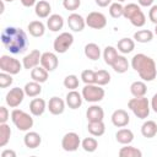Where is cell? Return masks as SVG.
<instances>
[{"label":"cell","instance_id":"1","mask_svg":"<svg viewBox=\"0 0 157 157\" xmlns=\"http://www.w3.org/2000/svg\"><path fill=\"white\" fill-rule=\"evenodd\" d=\"M1 43L11 54H22L27 49L28 39L23 29L9 26L1 32Z\"/></svg>","mask_w":157,"mask_h":157},{"label":"cell","instance_id":"2","mask_svg":"<svg viewBox=\"0 0 157 157\" xmlns=\"http://www.w3.org/2000/svg\"><path fill=\"white\" fill-rule=\"evenodd\" d=\"M131 67L139 74L140 78L145 82H151L157 76V66L155 60L142 53L135 54L131 59Z\"/></svg>","mask_w":157,"mask_h":157},{"label":"cell","instance_id":"3","mask_svg":"<svg viewBox=\"0 0 157 157\" xmlns=\"http://www.w3.org/2000/svg\"><path fill=\"white\" fill-rule=\"evenodd\" d=\"M123 16L130 21V23L135 27H142L145 26L146 23V16L145 13L142 12L140 5L137 4H128L124 6V12H123Z\"/></svg>","mask_w":157,"mask_h":157},{"label":"cell","instance_id":"4","mask_svg":"<svg viewBox=\"0 0 157 157\" xmlns=\"http://www.w3.org/2000/svg\"><path fill=\"white\" fill-rule=\"evenodd\" d=\"M128 108L139 119H146L150 115V110H151L150 102L145 96L144 97H134V98L129 99Z\"/></svg>","mask_w":157,"mask_h":157},{"label":"cell","instance_id":"5","mask_svg":"<svg viewBox=\"0 0 157 157\" xmlns=\"http://www.w3.org/2000/svg\"><path fill=\"white\" fill-rule=\"evenodd\" d=\"M11 120L20 131H28L33 126V118L31 114L21 109H13L11 112Z\"/></svg>","mask_w":157,"mask_h":157},{"label":"cell","instance_id":"6","mask_svg":"<svg viewBox=\"0 0 157 157\" xmlns=\"http://www.w3.org/2000/svg\"><path fill=\"white\" fill-rule=\"evenodd\" d=\"M81 94H82V97L86 102L98 103L104 98L105 92L102 88V86L96 85V83H91V85H85V87L82 88Z\"/></svg>","mask_w":157,"mask_h":157},{"label":"cell","instance_id":"7","mask_svg":"<svg viewBox=\"0 0 157 157\" xmlns=\"http://www.w3.org/2000/svg\"><path fill=\"white\" fill-rule=\"evenodd\" d=\"M23 65L20 63V60L10 56V55H1L0 56V69L4 72L11 74V75H17L22 70Z\"/></svg>","mask_w":157,"mask_h":157},{"label":"cell","instance_id":"8","mask_svg":"<svg viewBox=\"0 0 157 157\" xmlns=\"http://www.w3.org/2000/svg\"><path fill=\"white\" fill-rule=\"evenodd\" d=\"M72 43H74V36L70 32H63L54 39L53 48H54L55 53L64 54L69 50V48L72 45Z\"/></svg>","mask_w":157,"mask_h":157},{"label":"cell","instance_id":"9","mask_svg":"<svg viewBox=\"0 0 157 157\" xmlns=\"http://www.w3.org/2000/svg\"><path fill=\"white\" fill-rule=\"evenodd\" d=\"M81 146V139L78 134L70 131L66 132L61 139V147L66 152H75Z\"/></svg>","mask_w":157,"mask_h":157},{"label":"cell","instance_id":"10","mask_svg":"<svg viewBox=\"0 0 157 157\" xmlns=\"http://www.w3.org/2000/svg\"><path fill=\"white\" fill-rule=\"evenodd\" d=\"M86 26L93 29H102L107 26V17L98 11H92L86 16Z\"/></svg>","mask_w":157,"mask_h":157},{"label":"cell","instance_id":"11","mask_svg":"<svg viewBox=\"0 0 157 157\" xmlns=\"http://www.w3.org/2000/svg\"><path fill=\"white\" fill-rule=\"evenodd\" d=\"M25 96H26V93H25L23 88L13 87V88H11V90L6 93L5 102H6V104H7L10 108H17V107L23 102Z\"/></svg>","mask_w":157,"mask_h":157},{"label":"cell","instance_id":"12","mask_svg":"<svg viewBox=\"0 0 157 157\" xmlns=\"http://www.w3.org/2000/svg\"><path fill=\"white\" fill-rule=\"evenodd\" d=\"M40 65L48 70L49 72L50 71H54L58 65H59V59L56 56L55 53L53 52H45V53H42V58H40Z\"/></svg>","mask_w":157,"mask_h":157},{"label":"cell","instance_id":"13","mask_svg":"<svg viewBox=\"0 0 157 157\" xmlns=\"http://www.w3.org/2000/svg\"><path fill=\"white\" fill-rule=\"evenodd\" d=\"M40 58H42V53L38 49H33L27 55H25V58L22 59V65L25 69L32 70L33 67H36L40 64Z\"/></svg>","mask_w":157,"mask_h":157},{"label":"cell","instance_id":"14","mask_svg":"<svg viewBox=\"0 0 157 157\" xmlns=\"http://www.w3.org/2000/svg\"><path fill=\"white\" fill-rule=\"evenodd\" d=\"M112 124L117 128H125L129 123H130V117L128 114L126 110L124 109H117L113 112L112 117H110Z\"/></svg>","mask_w":157,"mask_h":157},{"label":"cell","instance_id":"15","mask_svg":"<svg viewBox=\"0 0 157 157\" xmlns=\"http://www.w3.org/2000/svg\"><path fill=\"white\" fill-rule=\"evenodd\" d=\"M67 26L72 32H81L86 27V20L81 15L72 12L67 17Z\"/></svg>","mask_w":157,"mask_h":157},{"label":"cell","instance_id":"16","mask_svg":"<svg viewBox=\"0 0 157 157\" xmlns=\"http://www.w3.org/2000/svg\"><path fill=\"white\" fill-rule=\"evenodd\" d=\"M65 104L66 102L64 99H61L60 97H52L48 102V110L53 114V115H60L64 113L65 110Z\"/></svg>","mask_w":157,"mask_h":157},{"label":"cell","instance_id":"17","mask_svg":"<svg viewBox=\"0 0 157 157\" xmlns=\"http://www.w3.org/2000/svg\"><path fill=\"white\" fill-rule=\"evenodd\" d=\"M82 101H83V97L81 93H78L76 90H71L67 92L66 94V104L70 109H77L82 105Z\"/></svg>","mask_w":157,"mask_h":157},{"label":"cell","instance_id":"18","mask_svg":"<svg viewBox=\"0 0 157 157\" xmlns=\"http://www.w3.org/2000/svg\"><path fill=\"white\" fill-rule=\"evenodd\" d=\"M23 144L27 148H31V150L37 148L42 144V136L36 131H29L28 130L26 132V135L23 136Z\"/></svg>","mask_w":157,"mask_h":157},{"label":"cell","instance_id":"19","mask_svg":"<svg viewBox=\"0 0 157 157\" xmlns=\"http://www.w3.org/2000/svg\"><path fill=\"white\" fill-rule=\"evenodd\" d=\"M48 109V104L43 98H33L29 103V112L34 117H40Z\"/></svg>","mask_w":157,"mask_h":157},{"label":"cell","instance_id":"20","mask_svg":"<svg viewBox=\"0 0 157 157\" xmlns=\"http://www.w3.org/2000/svg\"><path fill=\"white\" fill-rule=\"evenodd\" d=\"M86 118L88 121H99L104 118V110L101 105L92 104L86 110Z\"/></svg>","mask_w":157,"mask_h":157},{"label":"cell","instance_id":"21","mask_svg":"<svg viewBox=\"0 0 157 157\" xmlns=\"http://www.w3.org/2000/svg\"><path fill=\"white\" fill-rule=\"evenodd\" d=\"M47 27L52 32H59L64 27V18L59 13H53L47 20Z\"/></svg>","mask_w":157,"mask_h":157},{"label":"cell","instance_id":"22","mask_svg":"<svg viewBox=\"0 0 157 157\" xmlns=\"http://www.w3.org/2000/svg\"><path fill=\"white\" fill-rule=\"evenodd\" d=\"M34 12L39 18H48L52 12V6L45 0H39L34 5Z\"/></svg>","mask_w":157,"mask_h":157},{"label":"cell","instance_id":"23","mask_svg":"<svg viewBox=\"0 0 157 157\" xmlns=\"http://www.w3.org/2000/svg\"><path fill=\"white\" fill-rule=\"evenodd\" d=\"M115 140L121 145H129L134 141V132L130 129L121 128L115 132Z\"/></svg>","mask_w":157,"mask_h":157},{"label":"cell","instance_id":"24","mask_svg":"<svg viewBox=\"0 0 157 157\" xmlns=\"http://www.w3.org/2000/svg\"><path fill=\"white\" fill-rule=\"evenodd\" d=\"M27 29H28L29 34L36 38H39V37L44 36V33H45V26L42 21H31L27 26Z\"/></svg>","mask_w":157,"mask_h":157},{"label":"cell","instance_id":"25","mask_svg":"<svg viewBox=\"0 0 157 157\" xmlns=\"http://www.w3.org/2000/svg\"><path fill=\"white\" fill-rule=\"evenodd\" d=\"M141 135L147 139H152L157 135V123L153 120H146L141 125Z\"/></svg>","mask_w":157,"mask_h":157},{"label":"cell","instance_id":"26","mask_svg":"<svg viewBox=\"0 0 157 157\" xmlns=\"http://www.w3.org/2000/svg\"><path fill=\"white\" fill-rule=\"evenodd\" d=\"M48 76H49V71L45 70L42 65L40 66L38 65L31 70V78L39 83H44L48 80Z\"/></svg>","mask_w":157,"mask_h":157},{"label":"cell","instance_id":"27","mask_svg":"<svg viewBox=\"0 0 157 157\" xmlns=\"http://www.w3.org/2000/svg\"><path fill=\"white\" fill-rule=\"evenodd\" d=\"M87 130H88V132L92 136L99 137V136H102L105 132V125H104L103 120H99V121H88Z\"/></svg>","mask_w":157,"mask_h":157},{"label":"cell","instance_id":"28","mask_svg":"<svg viewBox=\"0 0 157 157\" xmlns=\"http://www.w3.org/2000/svg\"><path fill=\"white\" fill-rule=\"evenodd\" d=\"M117 49L121 54H129L135 49V40L131 38H121L117 44Z\"/></svg>","mask_w":157,"mask_h":157},{"label":"cell","instance_id":"29","mask_svg":"<svg viewBox=\"0 0 157 157\" xmlns=\"http://www.w3.org/2000/svg\"><path fill=\"white\" fill-rule=\"evenodd\" d=\"M129 66H130V64H129L128 59H126L124 55H118V58H117V59L114 60V63L112 64L113 70H114L115 72H118V74H124V72H126L128 69H129Z\"/></svg>","mask_w":157,"mask_h":157},{"label":"cell","instance_id":"30","mask_svg":"<svg viewBox=\"0 0 157 157\" xmlns=\"http://www.w3.org/2000/svg\"><path fill=\"white\" fill-rule=\"evenodd\" d=\"M23 91H25L26 96L34 98V97H37V96H39V94H40V92H42V86H40V83H39V82H37V81H33V80H32L31 82H27V83L25 85Z\"/></svg>","mask_w":157,"mask_h":157},{"label":"cell","instance_id":"31","mask_svg":"<svg viewBox=\"0 0 157 157\" xmlns=\"http://www.w3.org/2000/svg\"><path fill=\"white\" fill-rule=\"evenodd\" d=\"M85 55L90 59V60H98L101 56V48L98 44L96 43H88L85 45Z\"/></svg>","mask_w":157,"mask_h":157},{"label":"cell","instance_id":"32","mask_svg":"<svg viewBox=\"0 0 157 157\" xmlns=\"http://www.w3.org/2000/svg\"><path fill=\"white\" fill-rule=\"evenodd\" d=\"M130 92L134 97H144L147 93V86L145 81H134L130 85Z\"/></svg>","mask_w":157,"mask_h":157},{"label":"cell","instance_id":"33","mask_svg":"<svg viewBox=\"0 0 157 157\" xmlns=\"http://www.w3.org/2000/svg\"><path fill=\"white\" fill-rule=\"evenodd\" d=\"M135 42L137 43H148L153 39V32L150 31V29H140V31H136L134 33V38H132Z\"/></svg>","mask_w":157,"mask_h":157},{"label":"cell","instance_id":"34","mask_svg":"<svg viewBox=\"0 0 157 157\" xmlns=\"http://www.w3.org/2000/svg\"><path fill=\"white\" fill-rule=\"evenodd\" d=\"M118 49L114 48L113 45H107L103 50V59H104V63L109 66H112V64L114 63V60L118 58Z\"/></svg>","mask_w":157,"mask_h":157},{"label":"cell","instance_id":"35","mask_svg":"<svg viewBox=\"0 0 157 157\" xmlns=\"http://www.w3.org/2000/svg\"><path fill=\"white\" fill-rule=\"evenodd\" d=\"M119 156L120 157H142V152L129 144V145H124V147L119 150Z\"/></svg>","mask_w":157,"mask_h":157},{"label":"cell","instance_id":"36","mask_svg":"<svg viewBox=\"0 0 157 157\" xmlns=\"http://www.w3.org/2000/svg\"><path fill=\"white\" fill-rule=\"evenodd\" d=\"M11 137V129L10 125L6 123H0V147H5Z\"/></svg>","mask_w":157,"mask_h":157},{"label":"cell","instance_id":"37","mask_svg":"<svg viewBox=\"0 0 157 157\" xmlns=\"http://www.w3.org/2000/svg\"><path fill=\"white\" fill-rule=\"evenodd\" d=\"M81 147L83 148V151L86 152H94L98 147V141L94 137H86L81 141Z\"/></svg>","mask_w":157,"mask_h":157},{"label":"cell","instance_id":"38","mask_svg":"<svg viewBox=\"0 0 157 157\" xmlns=\"http://www.w3.org/2000/svg\"><path fill=\"white\" fill-rule=\"evenodd\" d=\"M110 82V74L107 70H98L96 71V85L105 86Z\"/></svg>","mask_w":157,"mask_h":157},{"label":"cell","instance_id":"39","mask_svg":"<svg viewBox=\"0 0 157 157\" xmlns=\"http://www.w3.org/2000/svg\"><path fill=\"white\" fill-rule=\"evenodd\" d=\"M123 12H124V6L121 5V2H112L109 5V15L113 17V18H119L123 16Z\"/></svg>","mask_w":157,"mask_h":157},{"label":"cell","instance_id":"40","mask_svg":"<svg viewBox=\"0 0 157 157\" xmlns=\"http://www.w3.org/2000/svg\"><path fill=\"white\" fill-rule=\"evenodd\" d=\"M81 80L85 85H91V83H96V71L91 70V69H86L81 72Z\"/></svg>","mask_w":157,"mask_h":157},{"label":"cell","instance_id":"41","mask_svg":"<svg viewBox=\"0 0 157 157\" xmlns=\"http://www.w3.org/2000/svg\"><path fill=\"white\" fill-rule=\"evenodd\" d=\"M63 83H64L65 88H67L69 91H71V90H76L78 87L80 81H78V77L76 75H67L64 78V82Z\"/></svg>","mask_w":157,"mask_h":157},{"label":"cell","instance_id":"42","mask_svg":"<svg viewBox=\"0 0 157 157\" xmlns=\"http://www.w3.org/2000/svg\"><path fill=\"white\" fill-rule=\"evenodd\" d=\"M12 82H13L12 75L1 71V74H0V87H1V88H6V87L11 86Z\"/></svg>","mask_w":157,"mask_h":157},{"label":"cell","instance_id":"43","mask_svg":"<svg viewBox=\"0 0 157 157\" xmlns=\"http://www.w3.org/2000/svg\"><path fill=\"white\" fill-rule=\"evenodd\" d=\"M81 5V0H63V6L67 11H76Z\"/></svg>","mask_w":157,"mask_h":157},{"label":"cell","instance_id":"44","mask_svg":"<svg viewBox=\"0 0 157 157\" xmlns=\"http://www.w3.org/2000/svg\"><path fill=\"white\" fill-rule=\"evenodd\" d=\"M148 18L152 23L157 25V5H152L148 11Z\"/></svg>","mask_w":157,"mask_h":157},{"label":"cell","instance_id":"45","mask_svg":"<svg viewBox=\"0 0 157 157\" xmlns=\"http://www.w3.org/2000/svg\"><path fill=\"white\" fill-rule=\"evenodd\" d=\"M10 118V113L6 107H0V123H6Z\"/></svg>","mask_w":157,"mask_h":157},{"label":"cell","instance_id":"46","mask_svg":"<svg viewBox=\"0 0 157 157\" xmlns=\"http://www.w3.org/2000/svg\"><path fill=\"white\" fill-rule=\"evenodd\" d=\"M1 157H16V152H15L13 150L6 148V150H4V151L1 152Z\"/></svg>","mask_w":157,"mask_h":157},{"label":"cell","instance_id":"47","mask_svg":"<svg viewBox=\"0 0 157 157\" xmlns=\"http://www.w3.org/2000/svg\"><path fill=\"white\" fill-rule=\"evenodd\" d=\"M150 105H151V108H152V110H153L155 113H157V93H155V94L152 96V98H151V103H150Z\"/></svg>","mask_w":157,"mask_h":157},{"label":"cell","instance_id":"48","mask_svg":"<svg viewBox=\"0 0 157 157\" xmlns=\"http://www.w3.org/2000/svg\"><path fill=\"white\" fill-rule=\"evenodd\" d=\"M94 2H96L99 7H107L108 5L112 4V0H94Z\"/></svg>","mask_w":157,"mask_h":157},{"label":"cell","instance_id":"49","mask_svg":"<svg viewBox=\"0 0 157 157\" xmlns=\"http://www.w3.org/2000/svg\"><path fill=\"white\" fill-rule=\"evenodd\" d=\"M25 7H32L37 4V0H20Z\"/></svg>","mask_w":157,"mask_h":157},{"label":"cell","instance_id":"50","mask_svg":"<svg viewBox=\"0 0 157 157\" xmlns=\"http://www.w3.org/2000/svg\"><path fill=\"white\" fill-rule=\"evenodd\" d=\"M153 1L155 0H137V2H139V5L140 6H144V7H151L152 5H153Z\"/></svg>","mask_w":157,"mask_h":157},{"label":"cell","instance_id":"51","mask_svg":"<svg viewBox=\"0 0 157 157\" xmlns=\"http://www.w3.org/2000/svg\"><path fill=\"white\" fill-rule=\"evenodd\" d=\"M155 34L157 36V25H155Z\"/></svg>","mask_w":157,"mask_h":157},{"label":"cell","instance_id":"52","mask_svg":"<svg viewBox=\"0 0 157 157\" xmlns=\"http://www.w3.org/2000/svg\"><path fill=\"white\" fill-rule=\"evenodd\" d=\"M118 2H124V1H126V0H117Z\"/></svg>","mask_w":157,"mask_h":157},{"label":"cell","instance_id":"53","mask_svg":"<svg viewBox=\"0 0 157 157\" xmlns=\"http://www.w3.org/2000/svg\"><path fill=\"white\" fill-rule=\"evenodd\" d=\"M4 1H7V2H12L13 0H4Z\"/></svg>","mask_w":157,"mask_h":157}]
</instances>
